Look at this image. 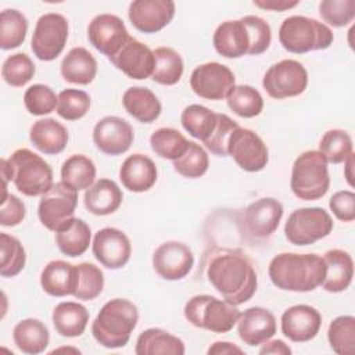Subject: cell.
<instances>
[{"label": "cell", "mask_w": 355, "mask_h": 355, "mask_svg": "<svg viewBox=\"0 0 355 355\" xmlns=\"http://www.w3.org/2000/svg\"><path fill=\"white\" fill-rule=\"evenodd\" d=\"M26 215V208L22 200L14 194L1 197L0 202V225L6 227H14L19 225Z\"/></svg>", "instance_id": "cell-52"}, {"label": "cell", "mask_w": 355, "mask_h": 355, "mask_svg": "<svg viewBox=\"0 0 355 355\" xmlns=\"http://www.w3.org/2000/svg\"><path fill=\"white\" fill-rule=\"evenodd\" d=\"M234 86V73L229 67L219 62L201 64L190 75L191 90L207 100H223Z\"/></svg>", "instance_id": "cell-13"}, {"label": "cell", "mask_w": 355, "mask_h": 355, "mask_svg": "<svg viewBox=\"0 0 355 355\" xmlns=\"http://www.w3.org/2000/svg\"><path fill=\"white\" fill-rule=\"evenodd\" d=\"M333 230L330 214L320 207L294 209L284 225V236L294 245H309L327 237Z\"/></svg>", "instance_id": "cell-8"}, {"label": "cell", "mask_w": 355, "mask_h": 355, "mask_svg": "<svg viewBox=\"0 0 355 355\" xmlns=\"http://www.w3.org/2000/svg\"><path fill=\"white\" fill-rule=\"evenodd\" d=\"M283 216V205L272 197L251 202L244 211V227L254 239H265L276 232Z\"/></svg>", "instance_id": "cell-21"}, {"label": "cell", "mask_w": 355, "mask_h": 355, "mask_svg": "<svg viewBox=\"0 0 355 355\" xmlns=\"http://www.w3.org/2000/svg\"><path fill=\"white\" fill-rule=\"evenodd\" d=\"M97 73V61L85 47H73L61 61L64 80L75 85H89Z\"/></svg>", "instance_id": "cell-30"}, {"label": "cell", "mask_w": 355, "mask_h": 355, "mask_svg": "<svg viewBox=\"0 0 355 355\" xmlns=\"http://www.w3.org/2000/svg\"><path fill=\"white\" fill-rule=\"evenodd\" d=\"M183 312L193 326L218 334L230 331L240 316L237 306L208 294L191 297L186 302Z\"/></svg>", "instance_id": "cell-7"}, {"label": "cell", "mask_w": 355, "mask_h": 355, "mask_svg": "<svg viewBox=\"0 0 355 355\" xmlns=\"http://www.w3.org/2000/svg\"><path fill=\"white\" fill-rule=\"evenodd\" d=\"M259 354H275V355H290L291 348L282 340H273V341H266L259 349Z\"/></svg>", "instance_id": "cell-55"}, {"label": "cell", "mask_w": 355, "mask_h": 355, "mask_svg": "<svg viewBox=\"0 0 355 355\" xmlns=\"http://www.w3.org/2000/svg\"><path fill=\"white\" fill-rule=\"evenodd\" d=\"M94 258L107 269H121L130 259L132 244L129 237L116 227H103L93 239Z\"/></svg>", "instance_id": "cell-15"}, {"label": "cell", "mask_w": 355, "mask_h": 355, "mask_svg": "<svg viewBox=\"0 0 355 355\" xmlns=\"http://www.w3.org/2000/svg\"><path fill=\"white\" fill-rule=\"evenodd\" d=\"M40 286L51 297L73 295L78 286V266L61 259L49 262L40 273Z\"/></svg>", "instance_id": "cell-25"}, {"label": "cell", "mask_w": 355, "mask_h": 355, "mask_svg": "<svg viewBox=\"0 0 355 355\" xmlns=\"http://www.w3.org/2000/svg\"><path fill=\"white\" fill-rule=\"evenodd\" d=\"M135 139L132 125L114 115L101 118L93 128V141L96 147L107 155L126 153Z\"/></svg>", "instance_id": "cell-17"}, {"label": "cell", "mask_w": 355, "mask_h": 355, "mask_svg": "<svg viewBox=\"0 0 355 355\" xmlns=\"http://www.w3.org/2000/svg\"><path fill=\"white\" fill-rule=\"evenodd\" d=\"M329 207L334 216L341 222H352L355 219V194L351 190L334 193L329 200Z\"/></svg>", "instance_id": "cell-53"}, {"label": "cell", "mask_w": 355, "mask_h": 355, "mask_svg": "<svg viewBox=\"0 0 355 355\" xmlns=\"http://www.w3.org/2000/svg\"><path fill=\"white\" fill-rule=\"evenodd\" d=\"M108 60L128 78L137 80L151 78L155 65L154 51L147 44L132 36L121 47V50Z\"/></svg>", "instance_id": "cell-19"}, {"label": "cell", "mask_w": 355, "mask_h": 355, "mask_svg": "<svg viewBox=\"0 0 355 355\" xmlns=\"http://www.w3.org/2000/svg\"><path fill=\"white\" fill-rule=\"evenodd\" d=\"M61 351H73L75 354H80V351H79V349H76V348H58V349H54L51 354H55V352H61Z\"/></svg>", "instance_id": "cell-58"}, {"label": "cell", "mask_w": 355, "mask_h": 355, "mask_svg": "<svg viewBox=\"0 0 355 355\" xmlns=\"http://www.w3.org/2000/svg\"><path fill=\"white\" fill-rule=\"evenodd\" d=\"M130 24L143 33H155L164 29L175 17L172 0H135L129 4Z\"/></svg>", "instance_id": "cell-18"}, {"label": "cell", "mask_w": 355, "mask_h": 355, "mask_svg": "<svg viewBox=\"0 0 355 355\" xmlns=\"http://www.w3.org/2000/svg\"><path fill=\"white\" fill-rule=\"evenodd\" d=\"M150 146L158 157L175 161L186 151L189 140L173 128H159L150 136Z\"/></svg>", "instance_id": "cell-40"}, {"label": "cell", "mask_w": 355, "mask_h": 355, "mask_svg": "<svg viewBox=\"0 0 355 355\" xmlns=\"http://www.w3.org/2000/svg\"><path fill=\"white\" fill-rule=\"evenodd\" d=\"M298 0H255L254 6L262 8V10H270V11H286L295 6H298Z\"/></svg>", "instance_id": "cell-54"}, {"label": "cell", "mask_w": 355, "mask_h": 355, "mask_svg": "<svg viewBox=\"0 0 355 355\" xmlns=\"http://www.w3.org/2000/svg\"><path fill=\"white\" fill-rule=\"evenodd\" d=\"M97 171L94 162L83 155L73 154L67 158L61 166V182L79 190H87L96 179Z\"/></svg>", "instance_id": "cell-36"}, {"label": "cell", "mask_w": 355, "mask_h": 355, "mask_svg": "<svg viewBox=\"0 0 355 355\" xmlns=\"http://www.w3.org/2000/svg\"><path fill=\"white\" fill-rule=\"evenodd\" d=\"M319 151L324 155L327 162L341 164L354 153L352 139L348 132L343 129H330L322 136L319 141Z\"/></svg>", "instance_id": "cell-44"}, {"label": "cell", "mask_w": 355, "mask_h": 355, "mask_svg": "<svg viewBox=\"0 0 355 355\" xmlns=\"http://www.w3.org/2000/svg\"><path fill=\"white\" fill-rule=\"evenodd\" d=\"M87 37L90 44L107 55L114 57L130 37L123 21L114 14L96 15L87 26Z\"/></svg>", "instance_id": "cell-14"}, {"label": "cell", "mask_w": 355, "mask_h": 355, "mask_svg": "<svg viewBox=\"0 0 355 355\" xmlns=\"http://www.w3.org/2000/svg\"><path fill=\"white\" fill-rule=\"evenodd\" d=\"M11 180L15 189L28 197L43 196L51 189L53 169L29 148H18L8 158Z\"/></svg>", "instance_id": "cell-6"}, {"label": "cell", "mask_w": 355, "mask_h": 355, "mask_svg": "<svg viewBox=\"0 0 355 355\" xmlns=\"http://www.w3.org/2000/svg\"><path fill=\"white\" fill-rule=\"evenodd\" d=\"M327 340L336 354L352 355L355 352V318L344 315L333 319L327 330Z\"/></svg>", "instance_id": "cell-41"}, {"label": "cell", "mask_w": 355, "mask_h": 355, "mask_svg": "<svg viewBox=\"0 0 355 355\" xmlns=\"http://www.w3.org/2000/svg\"><path fill=\"white\" fill-rule=\"evenodd\" d=\"M157 166L144 154L129 155L119 168V179L125 189L133 193L150 190L157 182Z\"/></svg>", "instance_id": "cell-23"}, {"label": "cell", "mask_w": 355, "mask_h": 355, "mask_svg": "<svg viewBox=\"0 0 355 355\" xmlns=\"http://www.w3.org/2000/svg\"><path fill=\"white\" fill-rule=\"evenodd\" d=\"M209 166L207 151L196 141H189L186 151L173 161V169L187 179L201 178Z\"/></svg>", "instance_id": "cell-42"}, {"label": "cell", "mask_w": 355, "mask_h": 355, "mask_svg": "<svg viewBox=\"0 0 355 355\" xmlns=\"http://www.w3.org/2000/svg\"><path fill=\"white\" fill-rule=\"evenodd\" d=\"M29 140L43 154L54 155L64 151L68 144L67 128L53 118L36 121L29 130Z\"/></svg>", "instance_id": "cell-28"}, {"label": "cell", "mask_w": 355, "mask_h": 355, "mask_svg": "<svg viewBox=\"0 0 355 355\" xmlns=\"http://www.w3.org/2000/svg\"><path fill=\"white\" fill-rule=\"evenodd\" d=\"M250 35L248 55H259L265 53L272 42V29L269 24L257 15H245L240 18Z\"/></svg>", "instance_id": "cell-50"}, {"label": "cell", "mask_w": 355, "mask_h": 355, "mask_svg": "<svg viewBox=\"0 0 355 355\" xmlns=\"http://www.w3.org/2000/svg\"><path fill=\"white\" fill-rule=\"evenodd\" d=\"M135 352L136 355H183L186 348L179 337L153 327L139 334Z\"/></svg>", "instance_id": "cell-31"}, {"label": "cell", "mask_w": 355, "mask_h": 355, "mask_svg": "<svg viewBox=\"0 0 355 355\" xmlns=\"http://www.w3.org/2000/svg\"><path fill=\"white\" fill-rule=\"evenodd\" d=\"M354 153L349 154L344 161V178L347 183L352 187L354 186Z\"/></svg>", "instance_id": "cell-57"}, {"label": "cell", "mask_w": 355, "mask_h": 355, "mask_svg": "<svg viewBox=\"0 0 355 355\" xmlns=\"http://www.w3.org/2000/svg\"><path fill=\"white\" fill-rule=\"evenodd\" d=\"M262 86L269 97L283 100L300 96L308 86V72L295 60H282L265 72Z\"/></svg>", "instance_id": "cell-10"}, {"label": "cell", "mask_w": 355, "mask_h": 355, "mask_svg": "<svg viewBox=\"0 0 355 355\" xmlns=\"http://www.w3.org/2000/svg\"><path fill=\"white\" fill-rule=\"evenodd\" d=\"M207 277L222 298L234 306L250 301L258 287L254 265L240 251L223 250L214 254L207 266Z\"/></svg>", "instance_id": "cell-1"}, {"label": "cell", "mask_w": 355, "mask_h": 355, "mask_svg": "<svg viewBox=\"0 0 355 355\" xmlns=\"http://www.w3.org/2000/svg\"><path fill=\"white\" fill-rule=\"evenodd\" d=\"M237 122H234L230 116L226 114H218V123L208 140L204 141L205 147L218 157H226L227 155V141L232 135V132L237 128Z\"/></svg>", "instance_id": "cell-51"}, {"label": "cell", "mask_w": 355, "mask_h": 355, "mask_svg": "<svg viewBox=\"0 0 355 355\" xmlns=\"http://www.w3.org/2000/svg\"><path fill=\"white\" fill-rule=\"evenodd\" d=\"M334 40L333 31L323 22L305 15L287 17L279 28V42L284 50L305 54L326 50Z\"/></svg>", "instance_id": "cell-4"}, {"label": "cell", "mask_w": 355, "mask_h": 355, "mask_svg": "<svg viewBox=\"0 0 355 355\" xmlns=\"http://www.w3.org/2000/svg\"><path fill=\"white\" fill-rule=\"evenodd\" d=\"M236 324L240 340L250 347L262 345L275 336L277 329L275 315L262 306H252L240 312Z\"/></svg>", "instance_id": "cell-22"}, {"label": "cell", "mask_w": 355, "mask_h": 355, "mask_svg": "<svg viewBox=\"0 0 355 355\" xmlns=\"http://www.w3.org/2000/svg\"><path fill=\"white\" fill-rule=\"evenodd\" d=\"M326 275L322 282L323 290L329 293H341L347 290L354 276V261L351 255L340 248L329 250L323 255Z\"/></svg>", "instance_id": "cell-27"}, {"label": "cell", "mask_w": 355, "mask_h": 355, "mask_svg": "<svg viewBox=\"0 0 355 355\" xmlns=\"http://www.w3.org/2000/svg\"><path fill=\"white\" fill-rule=\"evenodd\" d=\"M90 240L92 230L80 218H73L67 226L55 232V244L58 250L71 258L83 255L89 248Z\"/></svg>", "instance_id": "cell-34"}, {"label": "cell", "mask_w": 355, "mask_h": 355, "mask_svg": "<svg viewBox=\"0 0 355 355\" xmlns=\"http://www.w3.org/2000/svg\"><path fill=\"white\" fill-rule=\"evenodd\" d=\"M122 104L126 112L141 123H151L161 115L162 105L148 87L133 86L125 90Z\"/></svg>", "instance_id": "cell-29"}, {"label": "cell", "mask_w": 355, "mask_h": 355, "mask_svg": "<svg viewBox=\"0 0 355 355\" xmlns=\"http://www.w3.org/2000/svg\"><path fill=\"white\" fill-rule=\"evenodd\" d=\"M194 265V255L189 245L180 241H165L153 254V268L164 280H182Z\"/></svg>", "instance_id": "cell-16"}, {"label": "cell", "mask_w": 355, "mask_h": 355, "mask_svg": "<svg viewBox=\"0 0 355 355\" xmlns=\"http://www.w3.org/2000/svg\"><path fill=\"white\" fill-rule=\"evenodd\" d=\"M180 123L190 136L204 143L211 137L216 128L218 114L204 105L191 104L182 111Z\"/></svg>", "instance_id": "cell-35"}, {"label": "cell", "mask_w": 355, "mask_h": 355, "mask_svg": "<svg viewBox=\"0 0 355 355\" xmlns=\"http://www.w3.org/2000/svg\"><path fill=\"white\" fill-rule=\"evenodd\" d=\"M155 65L151 79L164 86L176 85L184 71L180 54L172 47H158L154 50Z\"/></svg>", "instance_id": "cell-37"}, {"label": "cell", "mask_w": 355, "mask_h": 355, "mask_svg": "<svg viewBox=\"0 0 355 355\" xmlns=\"http://www.w3.org/2000/svg\"><path fill=\"white\" fill-rule=\"evenodd\" d=\"M139 322L137 306L125 298L107 301L92 323L94 340L105 348L125 347Z\"/></svg>", "instance_id": "cell-3"}, {"label": "cell", "mask_w": 355, "mask_h": 355, "mask_svg": "<svg viewBox=\"0 0 355 355\" xmlns=\"http://www.w3.org/2000/svg\"><path fill=\"white\" fill-rule=\"evenodd\" d=\"M35 75V64L25 53H15L7 57L1 67L4 82L12 87L25 86Z\"/></svg>", "instance_id": "cell-46"}, {"label": "cell", "mask_w": 355, "mask_h": 355, "mask_svg": "<svg viewBox=\"0 0 355 355\" xmlns=\"http://www.w3.org/2000/svg\"><path fill=\"white\" fill-rule=\"evenodd\" d=\"M28 32L26 17L14 8H7L0 14V47L11 50L19 47Z\"/></svg>", "instance_id": "cell-38"}, {"label": "cell", "mask_w": 355, "mask_h": 355, "mask_svg": "<svg viewBox=\"0 0 355 355\" xmlns=\"http://www.w3.org/2000/svg\"><path fill=\"white\" fill-rule=\"evenodd\" d=\"M78 266V286L73 297L83 301L97 298L104 288V275L98 266L92 262H82Z\"/></svg>", "instance_id": "cell-45"}, {"label": "cell", "mask_w": 355, "mask_h": 355, "mask_svg": "<svg viewBox=\"0 0 355 355\" xmlns=\"http://www.w3.org/2000/svg\"><path fill=\"white\" fill-rule=\"evenodd\" d=\"M319 14L334 28L347 26L355 18V0H323L319 3Z\"/></svg>", "instance_id": "cell-49"}, {"label": "cell", "mask_w": 355, "mask_h": 355, "mask_svg": "<svg viewBox=\"0 0 355 355\" xmlns=\"http://www.w3.org/2000/svg\"><path fill=\"white\" fill-rule=\"evenodd\" d=\"M207 352H208L209 355L244 354V351H243L240 347H237V345H234L233 343H229V341H216V343H214V344L208 348Z\"/></svg>", "instance_id": "cell-56"}, {"label": "cell", "mask_w": 355, "mask_h": 355, "mask_svg": "<svg viewBox=\"0 0 355 355\" xmlns=\"http://www.w3.org/2000/svg\"><path fill=\"white\" fill-rule=\"evenodd\" d=\"M268 275L280 290L308 293L318 288L326 275V265L318 254L282 252L272 258Z\"/></svg>", "instance_id": "cell-2"}, {"label": "cell", "mask_w": 355, "mask_h": 355, "mask_svg": "<svg viewBox=\"0 0 355 355\" xmlns=\"http://www.w3.org/2000/svg\"><path fill=\"white\" fill-rule=\"evenodd\" d=\"M68 21L57 12L43 14L35 26L31 49L40 61H53L64 50L68 39Z\"/></svg>", "instance_id": "cell-11"}, {"label": "cell", "mask_w": 355, "mask_h": 355, "mask_svg": "<svg viewBox=\"0 0 355 355\" xmlns=\"http://www.w3.org/2000/svg\"><path fill=\"white\" fill-rule=\"evenodd\" d=\"M227 107L241 118L258 116L263 110L261 93L250 85H237L226 97Z\"/></svg>", "instance_id": "cell-39"}, {"label": "cell", "mask_w": 355, "mask_h": 355, "mask_svg": "<svg viewBox=\"0 0 355 355\" xmlns=\"http://www.w3.org/2000/svg\"><path fill=\"white\" fill-rule=\"evenodd\" d=\"M53 324L62 337H79L86 330L89 311L85 305L73 301L60 302L53 311Z\"/></svg>", "instance_id": "cell-33"}, {"label": "cell", "mask_w": 355, "mask_h": 355, "mask_svg": "<svg viewBox=\"0 0 355 355\" xmlns=\"http://www.w3.org/2000/svg\"><path fill=\"white\" fill-rule=\"evenodd\" d=\"M282 333L293 343H306L313 340L322 326L320 312L305 304L287 308L280 318Z\"/></svg>", "instance_id": "cell-20"}, {"label": "cell", "mask_w": 355, "mask_h": 355, "mask_svg": "<svg viewBox=\"0 0 355 355\" xmlns=\"http://www.w3.org/2000/svg\"><path fill=\"white\" fill-rule=\"evenodd\" d=\"M90 108V96L79 89H65L58 94L57 114L65 121L83 118Z\"/></svg>", "instance_id": "cell-47"}, {"label": "cell", "mask_w": 355, "mask_h": 355, "mask_svg": "<svg viewBox=\"0 0 355 355\" xmlns=\"http://www.w3.org/2000/svg\"><path fill=\"white\" fill-rule=\"evenodd\" d=\"M78 205V190L64 182H57L46 191L37 207V216L44 227L58 232L75 216Z\"/></svg>", "instance_id": "cell-9"}, {"label": "cell", "mask_w": 355, "mask_h": 355, "mask_svg": "<svg viewBox=\"0 0 355 355\" xmlns=\"http://www.w3.org/2000/svg\"><path fill=\"white\" fill-rule=\"evenodd\" d=\"M0 244H1L0 275L3 277H14L25 268V263H26L25 248L18 239L4 232L0 233Z\"/></svg>", "instance_id": "cell-43"}, {"label": "cell", "mask_w": 355, "mask_h": 355, "mask_svg": "<svg viewBox=\"0 0 355 355\" xmlns=\"http://www.w3.org/2000/svg\"><path fill=\"white\" fill-rule=\"evenodd\" d=\"M227 155L245 172H259L269 161L263 140L251 129L237 126L227 141Z\"/></svg>", "instance_id": "cell-12"}, {"label": "cell", "mask_w": 355, "mask_h": 355, "mask_svg": "<svg viewBox=\"0 0 355 355\" xmlns=\"http://www.w3.org/2000/svg\"><path fill=\"white\" fill-rule=\"evenodd\" d=\"M122 200V190L111 179H98L85 191L83 197L85 208L97 216L114 214L121 207Z\"/></svg>", "instance_id": "cell-26"}, {"label": "cell", "mask_w": 355, "mask_h": 355, "mask_svg": "<svg viewBox=\"0 0 355 355\" xmlns=\"http://www.w3.org/2000/svg\"><path fill=\"white\" fill-rule=\"evenodd\" d=\"M212 43L225 58H240L248 54L250 35L241 19L225 21L214 32Z\"/></svg>", "instance_id": "cell-24"}, {"label": "cell", "mask_w": 355, "mask_h": 355, "mask_svg": "<svg viewBox=\"0 0 355 355\" xmlns=\"http://www.w3.org/2000/svg\"><path fill=\"white\" fill-rule=\"evenodd\" d=\"M58 96H55L54 90L42 83L32 85L26 89L24 94V104L29 114L40 116L53 112L57 108Z\"/></svg>", "instance_id": "cell-48"}, {"label": "cell", "mask_w": 355, "mask_h": 355, "mask_svg": "<svg viewBox=\"0 0 355 355\" xmlns=\"http://www.w3.org/2000/svg\"><path fill=\"white\" fill-rule=\"evenodd\" d=\"M327 164L319 150H309L300 154L291 168L290 187L293 194L305 201L322 198L330 187Z\"/></svg>", "instance_id": "cell-5"}, {"label": "cell", "mask_w": 355, "mask_h": 355, "mask_svg": "<svg viewBox=\"0 0 355 355\" xmlns=\"http://www.w3.org/2000/svg\"><path fill=\"white\" fill-rule=\"evenodd\" d=\"M12 340L19 351L28 355L44 352L50 343L47 326L39 319L28 318L18 322L12 330Z\"/></svg>", "instance_id": "cell-32"}]
</instances>
